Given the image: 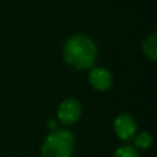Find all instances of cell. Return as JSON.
<instances>
[{
  "instance_id": "6da1fadb",
  "label": "cell",
  "mask_w": 157,
  "mask_h": 157,
  "mask_svg": "<svg viewBox=\"0 0 157 157\" xmlns=\"http://www.w3.org/2000/svg\"><path fill=\"white\" fill-rule=\"evenodd\" d=\"M96 56L97 47L94 42L85 34H76L65 43V61L75 69L82 70L91 67L96 60Z\"/></svg>"
},
{
  "instance_id": "52a82bcc",
  "label": "cell",
  "mask_w": 157,
  "mask_h": 157,
  "mask_svg": "<svg viewBox=\"0 0 157 157\" xmlns=\"http://www.w3.org/2000/svg\"><path fill=\"white\" fill-rule=\"evenodd\" d=\"M152 144V136L148 132H141L139 135H135V146L140 150H146Z\"/></svg>"
},
{
  "instance_id": "7a4b0ae2",
  "label": "cell",
  "mask_w": 157,
  "mask_h": 157,
  "mask_svg": "<svg viewBox=\"0 0 157 157\" xmlns=\"http://www.w3.org/2000/svg\"><path fill=\"white\" fill-rule=\"evenodd\" d=\"M75 147L74 135L65 129H56L49 134L42 146L43 157H70Z\"/></svg>"
},
{
  "instance_id": "5b68a950",
  "label": "cell",
  "mask_w": 157,
  "mask_h": 157,
  "mask_svg": "<svg viewBox=\"0 0 157 157\" xmlns=\"http://www.w3.org/2000/svg\"><path fill=\"white\" fill-rule=\"evenodd\" d=\"M88 80L92 87L96 88L97 91H105L110 88L112 82H113L110 72L105 70L104 67H93L90 71Z\"/></svg>"
},
{
  "instance_id": "277c9868",
  "label": "cell",
  "mask_w": 157,
  "mask_h": 157,
  "mask_svg": "<svg viewBox=\"0 0 157 157\" xmlns=\"http://www.w3.org/2000/svg\"><path fill=\"white\" fill-rule=\"evenodd\" d=\"M114 130L118 137L121 140H130L136 135V123L134 118L126 113L119 114L114 120Z\"/></svg>"
},
{
  "instance_id": "8992f818",
  "label": "cell",
  "mask_w": 157,
  "mask_h": 157,
  "mask_svg": "<svg viewBox=\"0 0 157 157\" xmlns=\"http://www.w3.org/2000/svg\"><path fill=\"white\" fill-rule=\"evenodd\" d=\"M142 49L146 56L152 60H157V32L151 33L142 44Z\"/></svg>"
},
{
  "instance_id": "ba28073f",
  "label": "cell",
  "mask_w": 157,
  "mask_h": 157,
  "mask_svg": "<svg viewBox=\"0 0 157 157\" xmlns=\"http://www.w3.org/2000/svg\"><path fill=\"white\" fill-rule=\"evenodd\" d=\"M114 157H139V153H137V150L135 147L125 145V146L119 147L115 151Z\"/></svg>"
},
{
  "instance_id": "3957f363",
  "label": "cell",
  "mask_w": 157,
  "mask_h": 157,
  "mask_svg": "<svg viewBox=\"0 0 157 157\" xmlns=\"http://www.w3.org/2000/svg\"><path fill=\"white\" fill-rule=\"evenodd\" d=\"M81 117V104L75 98H67L61 102L58 108V118L60 123L71 125L76 123Z\"/></svg>"
}]
</instances>
